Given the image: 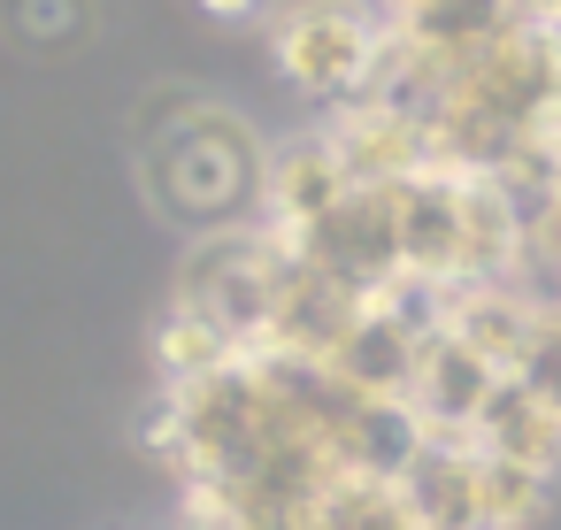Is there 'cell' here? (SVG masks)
<instances>
[{"label": "cell", "mask_w": 561, "mask_h": 530, "mask_svg": "<svg viewBox=\"0 0 561 530\" xmlns=\"http://www.w3.org/2000/svg\"><path fill=\"white\" fill-rule=\"evenodd\" d=\"M262 139L224 108H178L162 131H147V193L185 231H239L262 208Z\"/></svg>", "instance_id": "1"}, {"label": "cell", "mask_w": 561, "mask_h": 530, "mask_svg": "<svg viewBox=\"0 0 561 530\" xmlns=\"http://www.w3.org/2000/svg\"><path fill=\"white\" fill-rule=\"evenodd\" d=\"M285 262L293 246L262 223H239V231H208L178 277V308H193L201 323H216L239 354H262L270 346V315H277V285H285Z\"/></svg>", "instance_id": "2"}, {"label": "cell", "mask_w": 561, "mask_h": 530, "mask_svg": "<svg viewBox=\"0 0 561 530\" xmlns=\"http://www.w3.org/2000/svg\"><path fill=\"white\" fill-rule=\"evenodd\" d=\"M377 39H385V24L369 9H354V0H293V9H277V24H270L277 70L308 101H323V108H354L362 101Z\"/></svg>", "instance_id": "3"}, {"label": "cell", "mask_w": 561, "mask_h": 530, "mask_svg": "<svg viewBox=\"0 0 561 530\" xmlns=\"http://www.w3.org/2000/svg\"><path fill=\"white\" fill-rule=\"evenodd\" d=\"M308 269L339 277L346 292L377 300L400 277V185H354L331 216H316L308 231L285 239Z\"/></svg>", "instance_id": "4"}, {"label": "cell", "mask_w": 561, "mask_h": 530, "mask_svg": "<svg viewBox=\"0 0 561 530\" xmlns=\"http://www.w3.org/2000/svg\"><path fill=\"white\" fill-rule=\"evenodd\" d=\"M500 377H507V369H492L484 354H469V346L438 323V331H423V346H415L408 407H415V423H423L431 438H469V423H477V407H484V392H492Z\"/></svg>", "instance_id": "5"}, {"label": "cell", "mask_w": 561, "mask_h": 530, "mask_svg": "<svg viewBox=\"0 0 561 530\" xmlns=\"http://www.w3.org/2000/svg\"><path fill=\"white\" fill-rule=\"evenodd\" d=\"M346 193H354V177H346V162H339L331 131H308V139H293V147H277V154H270L254 223H262V231H277V239H293V231H308L316 216H331Z\"/></svg>", "instance_id": "6"}, {"label": "cell", "mask_w": 561, "mask_h": 530, "mask_svg": "<svg viewBox=\"0 0 561 530\" xmlns=\"http://www.w3.org/2000/svg\"><path fill=\"white\" fill-rule=\"evenodd\" d=\"M469 446L477 453H500V461H523V469H546V476H561V407L553 400H538L515 369L484 392V407H477V423H469Z\"/></svg>", "instance_id": "7"}, {"label": "cell", "mask_w": 561, "mask_h": 530, "mask_svg": "<svg viewBox=\"0 0 561 530\" xmlns=\"http://www.w3.org/2000/svg\"><path fill=\"white\" fill-rule=\"evenodd\" d=\"M400 269L461 285V177L423 170L400 185Z\"/></svg>", "instance_id": "8"}, {"label": "cell", "mask_w": 561, "mask_h": 530, "mask_svg": "<svg viewBox=\"0 0 561 530\" xmlns=\"http://www.w3.org/2000/svg\"><path fill=\"white\" fill-rule=\"evenodd\" d=\"M415 346H423V331H408L392 308H362L346 331H339V346L323 354V369L339 377V384H354V392H369V400H408V377H415Z\"/></svg>", "instance_id": "9"}, {"label": "cell", "mask_w": 561, "mask_h": 530, "mask_svg": "<svg viewBox=\"0 0 561 530\" xmlns=\"http://www.w3.org/2000/svg\"><path fill=\"white\" fill-rule=\"evenodd\" d=\"M408 515L423 530H477V446L469 438H431L408 453V469L392 476Z\"/></svg>", "instance_id": "10"}, {"label": "cell", "mask_w": 561, "mask_h": 530, "mask_svg": "<svg viewBox=\"0 0 561 530\" xmlns=\"http://www.w3.org/2000/svg\"><path fill=\"white\" fill-rule=\"evenodd\" d=\"M546 507H553V476L546 469L477 453V530H530V522H546Z\"/></svg>", "instance_id": "11"}, {"label": "cell", "mask_w": 561, "mask_h": 530, "mask_svg": "<svg viewBox=\"0 0 561 530\" xmlns=\"http://www.w3.org/2000/svg\"><path fill=\"white\" fill-rule=\"evenodd\" d=\"M308 530H423L400 499L392 476H339L316 507H308Z\"/></svg>", "instance_id": "12"}, {"label": "cell", "mask_w": 561, "mask_h": 530, "mask_svg": "<svg viewBox=\"0 0 561 530\" xmlns=\"http://www.w3.org/2000/svg\"><path fill=\"white\" fill-rule=\"evenodd\" d=\"M224 361H239V346H231L216 323H201L193 308L170 300V315L154 323V377H162V384H193V377H208V369H224Z\"/></svg>", "instance_id": "13"}, {"label": "cell", "mask_w": 561, "mask_h": 530, "mask_svg": "<svg viewBox=\"0 0 561 530\" xmlns=\"http://www.w3.org/2000/svg\"><path fill=\"white\" fill-rule=\"evenodd\" d=\"M515 377H523L538 400H553V407H561V300H546V315H538V331H530V346H523Z\"/></svg>", "instance_id": "14"}, {"label": "cell", "mask_w": 561, "mask_h": 530, "mask_svg": "<svg viewBox=\"0 0 561 530\" xmlns=\"http://www.w3.org/2000/svg\"><path fill=\"white\" fill-rule=\"evenodd\" d=\"M208 16H224V24H247V16H270L277 0H201Z\"/></svg>", "instance_id": "15"}, {"label": "cell", "mask_w": 561, "mask_h": 530, "mask_svg": "<svg viewBox=\"0 0 561 530\" xmlns=\"http://www.w3.org/2000/svg\"><path fill=\"white\" fill-rule=\"evenodd\" d=\"M385 9H408V0H385Z\"/></svg>", "instance_id": "16"}]
</instances>
